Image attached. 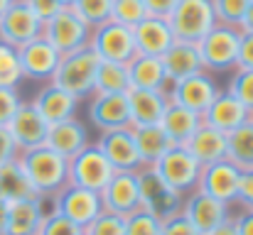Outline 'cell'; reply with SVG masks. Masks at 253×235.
Listing matches in <instances>:
<instances>
[{"mask_svg": "<svg viewBox=\"0 0 253 235\" xmlns=\"http://www.w3.org/2000/svg\"><path fill=\"white\" fill-rule=\"evenodd\" d=\"M98 57L93 54L91 47H84L79 52H72V54H64L52 83L69 91L72 96H77L79 101L93 96V81H96V69H98Z\"/></svg>", "mask_w": 253, "mask_h": 235, "instance_id": "obj_4", "label": "cell"}, {"mask_svg": "<svg viewBox=\"0 0 253 235\" xmlns=\"http://www.w3.org/2000/svg\"><path fill=\"white\" fill-rule=\"evenodd\" d=\"M128 98V110H130V123L133 128L140 125H160L165 110L169 105L168 93L163 91H143V88H130L126 93Z\"/></svg>", "mask_w": 253, "mask_h": 235, "instance_id": "obj_23", "label": "cell"}, {"mask_svg": "<svg viewBox=\"0 0 253 235\" xmlns=\"http://www.w3.org/2000/svg\"><path fill=\"white\" fill-rule=\"evenodd\" d=\"M135 176H138V186H140V203H143L145 211H150L160 221H168L172 216L182 213L184 196L172 191L153 171V167H143L140 171H135Z\"/></svg>", "mask_w": 253, "mask_h": 235, "instance_id": "obj_8", "label": "cell"}, {"mask_svg": "<svg viewBox=\"0 0 253 235\" xmlns=\"http://www.w3.org/2000/svg\"><path fill=\"white\" fill-rule=\"evenodd\" d=\"M22 69L17 59V49L0 42V88H17L22 83Z\"/></svg>", "mask_w": 253, "mask_h": 235, "instance_id": "obj_36", "label": "cell"}, {"mask_svg": "<svg viewBox=\"0 0 253 235\" xmlns=\"http://www.w3.org/2000/svg\"><path fill=\"white\" fill-rule=\"evenodd\" d=\"M160 59H163V64H165L169 83L204 71L202 57H199V47L192 44V42H177V39H174L172 47H169Z\"/></svg>", "mask_w": 253, "mask_h": 235, "instance_id": "obj_27", "label": "cell"}, {"mask_svg": "<svg viewBox=\"0 0 253 235\" xmlns=\"http://www.w3.org/2000/svg\"><path fill=\"white\" fill-rule=\"evenodd\" d=\"M86 145H91L88 128H86L84 120H79L74 115V118H67L62 123L49 125V135H47V145L44 147H49L52 152L72 159L74 155H79Z\"/></svg>", "mask_w": 253, "mask_h": 235, "instance_id": "obj_22", "label": "cell"}, {"mask_svg": "<svg viewBox=\"0 0 253 235\" xmlns=\"http://www.w3.org/2000/svg\"><path fill=\"white\" fill-rule=\"evenodd\" d=\"M88 118L96 130L113 133V130H130V110L126 93H93L88 103Z\"/></svg>", "mask_w": 253, "mask_h": 235, "instance_id": "obj_15", "label": "cell"}, {"mask_svg": "<svg viewBox=\"0 0 253 235\" xmlns=\"http://www.w3.org/2000/svg\"><path fill=\"white\" fill-rule=\"evenodd\" d=\"M219 86L216 81L211 78V74L202 71V74H194V76H187L182 81H174L169 83L168 88V98L169 103L174 105H182L197 115H204L207 108L214 103V98L219 96Z\"/></svg>", "mask_w": 253, "mask_h": 235, "instance_id": "obj_11", "label": "cell"}, {"mask_svg": "<svg viewBox=\"0 0 253 235\" xmlns=\"http://www.w3.org/2000/svg\"><path fill=\"white\" fill-rule=\"evenodd\" d=\"M239 42H241V30L239 27L216 25L202 42H197L204 71L207 74H229V71H234L236 59H239Z\"/></svg>", "mask_w": 253, "mask_h": 235, "instance_id": "obj_3", "label": "cell"}, {"mask_svg": "<svg viewBox=\"0 0 253 235\" xmlns=\"http://www.w3.org/2000/svg\"><path fill=\"white\" fill-rule=\"evenodd\" d=\"M44 199H22L12 201L7 208V223L2 235H37L44 221Z\"/></svg>", "mask_w": 253, "mask_h": 235, "instance_id": "obj_26", "label": "cell"}, {"mask_svg": "<svg viewBox=\"0 0 253 235\" xmlns=\"http://www.w3.org/2000/svg\"><path fill=\"white\" fill-rule=\"evenodd\" d=\"M0 199L12 203L22 199H35V191L27 181V174L20 164V159H12L0 167Z\"/></svg>", "mask_w": 253, "mask_h": 235, "instance_id": "obj_31", "label": "cell"}, {"mask_svg": "<svg viewBox=\"0 0 253 235\" xmlns=\"http://www.w3.org/2000/svg\"><path fill=\"white\" fill-rule=\"evenodd\" d=\"M251 123H253V113H251Z\"/></svg>", "mask_w": 253, "mask_h": 235, "instance_id": "obj_55", "label": "cell"}, {"mask_svg": "<svg viewBox=\"0 0 253 235\" xmlns=\"http://www.w3.org/2000/svg\"><path fill=\"white\" fill-rule=\"evenodd\" d=\"M7 208H10V203L0 199V235H2V231H5V223H7Z\"/></svg>", "mask_w": 253, "mask_h": 235, "instance_id": "obj_52", "label": "cell"}, {"mask_svg": "<svg viewBox=\"0 0 253 235\" xmlns=\"http://www.w3.org/2000/svg\"><path fill=\"white\" fill-rule=\"evenodd\" d=\"M111 5H113V0H74L72 10L93 30L111 20Z\"/></svg>", "mask_w": 253, "mask_h": 235, "instance_id": "obj_34", "label": "cell"}, {"mask_svg": "<svg viewBox=\"0 0 253 235\" xmlns=\"http://www.w3.org/2000/svg\"><path fill=\"white\" fill-rule=\"evenodd\" d=\"M199 125H202V115H197V113H192V110H187L182 105H174V103H169L165 115H163V120H160V128L168 133L169 140L174 145H184L187 137Z\"/></svg>", "mask_w": 253, "mask_h": 235, "instance_id": "obj_30", "label": "cell"}, {"mask_svg": "<svg viewBox=\"0 0 253 235\" xmlns=\"http://www.w3.org/2000/svg\"><path fill=\"white\" fill-rule=\"evenodd\" d=\"M7 130L12 135L17 152L22 155V152H32V150H40V147L47 145L49 123L35 110V105L30 101H22L15 118L7 123Z\"/></svg>", "mask_w": 253, "mask_h": 235, "instance_id": "obj_13", "label": "cell"}, {"mask_svg": "<svg viewBox=\"0 0 253 235\" xmlns=\"http://www.w3.org/2000/svg\"><path fill=\"white\" fill-rule=\"evenodd\" d=\"M236 69H251L253 71V32H241Z\"/></svg>", "mask_w": 253, "mask_h": 235, "instance_id": "obj_44", "label": "cell"}, {"mask_svg": "<svg viewBox=\"0 0 253 235\" xmlns=\"http://www.w3.org/2000/svg\"><path fill=\"white\" fill-rule=\"evenodd\" d=\"M98 196H101L103 211L116 213V216H123V218L143 208L138 176L133 171H116Z\"/></svg>", "mask_w": 253, "mask_h": 235, "instance_id": "obj_16", "label": "cell"}, {"mask_svg": "<svg viewBox=\"0 0 253 235\" xmlns=\"http://www.w3.org/2000/svg\"><path fill=\"white\" fill-rule=\"evenodd\" d=\"M84 235H126V218L103 211L84 228Z\"/></svg>", "mask_w": 253, "mask_h": 235, "instance_id": "obj_40", "label": "cell"}, {"mask_svg": "<svg viewBox=\"0 0 253 235\" xmlns=\"http://www.w3.org/2000/svg\"><path fill=\"white\" fill-rule=\"evenodd\" d=\"M42 20L32 12V7L25 0H15L2 15H0V42L20 49L22 44L42 37Z\"/></svg>", "mask_w": 253, "mask_h": 235, "instance_id": "obj_10", "label": "cell"}, {"mask_svg": "<svg viewBox=\"0 0 253 235\" xmlns=\"http://www.w3.org/2000/svg\"><path fill=\"white\" fill-rule=\"evenodd\" d=\"M249 5H251V0H211L216 22L229 25V27H239V22L246 15Z\"/></svg>", "mask_w": 253, "mask_h": 235, "instance_id": "obj_39", "label": "cell"}, {"mask_svg": "<svg viewBox=\"0 0 253 235\" xmlns=\"http://www.w3.org/2000/svg\"><path fill=\"white\" fill-rule=\"evenodd\" d=\"M17 59H20V69H22L25 78L52 81L59 62H62V54L44 37H37L17 49Z\"/></svg>", "mask_w": 253, "mask_h": 235, "instance_id": "obj_17", "label": "cell"}, {"mask_svg": "<svg viewBox=\"0 0 253 235\" xmlns=\"http://www.w3.org/2000/svg\"><path fill=\"white\" fill-rule=\"evenodd\" d=\"M143 2H145V7H148V15H155V17H169L179 0H143Z\"/></svg>", "mask_w": 253, "mask_h": 235, "instance_id": "obj_48", "label": "cell"}, {"mask_svg": "<svg viewBox=\"0 0 253 235\" xmlns=\"http://www.w3.org/2000/svg\"><path fill=\"white\" fill-rule=\"evenodd\" d=\"M128 74H130V88H143V91H163L168 93L169 78L165 71V64L160 57H143L135 54L128 62Z\"/></svg>", "mask_w": 253, "mask_h": 235, "instance_id": "obj_28", "label": "cell"}, {"mask_svg": "<svg viewBox=\"0 0 253 235\" xmlns=\"http://www.w3.org/2000/svg\"><path fill=\"white\" fill-rule=\"evenodd\" d=\"M42 37L64 57V54H72V52L88 47L91 27L72 7H62L52 20H47L42 25Z\"/></svg>", "mask_w": 253, "mask_h": 235, "instance_id": "obj_5", "label": "cell"}, {"mask_svg": "<svg viewBox=\"0 0 253 235\" xmlns=\"http://www.w3.org/2000/svg\"><path fill=\"white\" fill-rule=\"evenodd\" d=\"M20 105L22 98L17 88H0V128H7V123L15 118Z\"/></svg>", "mask_w": 253, "mask_h": 235, "instance_id": "obj_42", "label": "cell"}, {"mask_svg": "<svg viewBox=\"0 0 253 235\" xmlns=\"http://www.w3.org/2000/svg\"><path fill=\"white\" fill-rule=\"evenodd\" d=\"M52 201V211H57L59 216L69 218L72 223H77L79 228H86L96 216L103 213V203L101 196L96 191L79 189V186H64Z\"/></svg>", "mask_w": 253, "mask_h": 235, "instance_id": "obj_12", "label": "cell"}, {"mask_svg": "<svg viewBox=\"0 0 253 235\" xmlns=\"http://www.w3.org/2000/svg\"><path fill=\"white\" fill-rule=\"evenodd\" d=\"M30 103L35 105V110H37L49 125H54V123L67 120V118H74L82 101H79L77 96H72L69 91L54 86L52 81H47V86H42Z\"/></svg>", "mask_w": 253, "mask_h": 235, "instance_id": "obj_20", "label": "cell"}, {"mask_svg": "<svg viewBox=\"0 0 253 235\" xmlns=\"http://www.w3.org/2000/svg\"><path fill=\"white\" fill-rule=\"evenodd\" d=\"M25 2L32 7V12H35L42 22L52 20V17L62 10V2H59V0H25Z\"/></svg>", "mask_w": 253, "mask_h": 235, "instance_id": "obj_45", "label": "cell"}, {"mask_svg": "<svg viewBox=\"0 0 253 235\" xmlns=\"http://www.w3.org/2000/svg\"><path fill=\"white\" fill-rule=\"evenodd\" d=\"M234 218V228L236 235H253V211H244L241 216H231Z\"/></svg>", "mask_w": 253, "mask_h": 235, "instance_id": "obj_49", "label": "cell"}, {"mask_svg": "<svg viewBox=\"0 0 253 235\" xmlns=\"http://www.w3.org/2000/svg\"><path fill=\"white\" fill-rule=\"evenodd\" d=\"M239 30L241 32H253V0H251V5H249V10H246V15L239 22Z\"/></svg>", "mask_w": 253, "mask_h": 235, "instance_id": "obj_50", "label": "cell"}, {"mask_svg": "<svg viewBox=\"0 0 253 235\" xmlns=\"http://www.w3.org/2000/svg\"><path fill=\"white\" fill-rule=\"evenodd\" d=\"M168 22L177 42H192V44L202 42L219 25L211 0H179Z\"/></svg>", "mask_w": 253, "mask_h": 235, "instance_id": "obj_2", "label": "cell"}, {"mask_svg": "<svg viewBox=\"0 0 253 235\" xmlns=\"http://www.w3.org/2000/svg\"><path fill=\"white\" fill-rule=\"evenodd\" d=\"M182 216L199 231L202 235L211 233L214 228H219L221 223H226L229 216V206L202 194V191H192L189 196H184V206H182Z\"/></svg>", "mask_w": 253, "mask_h": 235, "instance_id": "obj_19", "label": "cell"}, {"mask_svg": "<svg viewBox=\"0 0 253 235\" xmlns=\"http://www.w3.org/2000/svg\"><path fill=\"white\" fill-rule=\"evenodd\" d=\"M113 174H116L113 167L108 164L103 152L96 147V142L86 145L79 155H74L69 159V184L72 186L101 194Z\"/></svg>", "mask_w": 253, "mask_h": 235, "instance_id": "obj_9", "label": "cell"}, {"mask_svg": "<svg viewBox=\"0 0 253 235\" xmlns=\"http://www.w3.org/2000/svg\"><path fill=\"white\" fill-rule=\"evenodd\" d=\"M126 235H163V221L150 211L140 208L126 216Z\"/></svg>", "mask_w": 253, "mask_h": 235, "instance_id": "obj_38", "label": "cell"}, {"mask_svg": "<svg viewBox=\"0 0 253 235\" xmlns=\"http://www.w3.org/2000/svg\"><path fill=\"white\" fill-rule=\"evenodd\" d=\"M17 159L27 174V181L35 196L47 201V199H54L64 186H69V159L52 152L49 147L22 152Z\"/></svg>", "mask_w": 253, "mask_h": 235, "instance_id": "obj_1", "label": "cell"}, {"mask_svg": "<svg viewBox=\"0 0 253 235\" xmlns=\"http://www.w3.org/2000/svg\"><path fill=\"white\" fill-rule=\"evenodd\" d=\"M59 2H62V7H72V2H74V0H59Z\"/></svg>", "mask_w": 253, "mask_h": 235, "instance_id": "obj_54", "label": "cell"}, {"mask_svg": "<svg viewBox=\"0 0 253 235\" xmlns=\"http://www.w3.org/2000/svg\"><path fill=\"white\" fill-rule=\"evenodd\" d=\"M179 147H184L202 167H207V164H214V162L226 159V135L202 120V125Z\"/></svg>", "mask_w": 253, "mask_h": 235, "instance_id": "obj_24", "label": "cell"}, {"mask_svg": "<svg viewBox=\"0 0 253 235\" xmlns=\"http://www.w3.org/2000/svg\"><path fill=\"white\" fill-rule=\"evenodd\" d=\"M207 235H236V228H234V218H229L226 223H221L219 228H214L211 233Z\"/></svg>", "mask_w": 253, "mask_h": 235, "instance_id": "obj_51", "label": "cell"}, {"mask_svg": "<svg viewBox=\"0 0 253 235\" xmlns=\"http://www.w3.org/2000/svg\"><path fill=\"white\" fill-rule=\"evenodd\" d=\"M241 174L244 171L236 164H231L229 159L207 164V167H202V176H199L197 191H202V194L231 206V203H236V196H239Z\"/></svg>", "mask_w": 253, "mask_h": 235, "instance_id": "obj_14", "label": "cell"}, {"mask_svg": "<svg viewBox=\"0 0 253 235\" xmlns=\"http://www.w3.org/2000/svg\"><path fill=\"white\" fill-rule=\"evenodd\" d=\"M226 159L231 164H236L241 171L253 169V123L251 120L226 135Z\"/></svg>", "mask_w": 253, "mask_h": 235, "instance_id": "obj_32", "label": "cell"}, {"mask_svg": "<svg viewBox=\"0 0 253 235\" xmlns=\"http://www.w3.org/2000/svg\"><path fill=\"white\" fill-rule=\"evenodd\" d=\"M88 47L93 49V54L101 62H121L128 64L138 52H135V42H133V30L121 25V22H103L98 27L91 30L88 37Z\"/></svg>", "mask_w": 253, "mask_h": 235, "instance_id": "obj_7", "label": "cell"}, {"mask_svg": "<svg viewBox=\"0 0 253 235\" xmlns=\"http://www.w3.org/2000/svg\"><path fill=\"white\" fill-rule=\"evenodd\" d=\"M236 203H241L244 208L253 211V169L241 174V184H239V196Z\"/></svg>", "mask_w": 253, "mask_h": 235, "instance_id": "obj_46", "label": "cell"}, {"mask_svg": "<svg viewBox=\"0 0 253 235\" xmlns=\"http://www.w3.org/2000/svg\"><path fill=\"white\" fill-rule=\"evenodd\" d=\"M17 157H20V152H17V147L12 142L10 130L7 128H0V167L7 164V162H12V159H17Z\"/></svg>", "mask_w": 253, "mask_h": 235, "instance_id": "obj_47", "label": "cell"}, {"mask_svg": "<svg viewBox=\"0 0 253 235\" xmlns=\"http://www.w3.org/2000/svg\"><path fill=\"white\" fill-rule=\"evenodd\" d=\"M37 235H84V228H79L69 218L59 216L57 211H49V213H44V221H42Z\"/></svg>", "mask_w": 253, "mask_h": 235, "instance_id": "obj_41", "label": "cell"}, {"mask_svg": "<svg viewBox=\"0 0 253 235\" xmlns=\"http://www.w3.org/2000/svg\"><path fill=\"white\" fill-rule=\"evenodd\" d=\"M226 93H231L244 108L253 113V71L251 69H234L226 83Z\"/></svg>", "mask_w": 253, "mask_h": 235, "instance_id": "obj_37", "label": "cell"}, {"mask_svg": "<svg viewBox=\"0 0 253 235\" xmlns=\"http://www.w3.org/2000/svg\"><path fill=\"white\" fill-rule=\"evenodd\" d=\"M133 42H135V52L143 57H163L172 47L174 34L169 30L168 17H155L148 15L143 22H138L133 27Z\"/></svg>", "mask_w": 253, "mask_h": 235, "instance_id": "obj_21", "label": "cell"}, {"mask_svg": "<svg viewBox=\"0 0 253 235\" xmlns=\"http://www.w3.org/2000/svg\"><path fill=\"white\" fill-rule=\"evenodd\" d=\"M130 91V74L128 64L121 62H98L93 93H128Z\"/></svg>", "mask_w": 253, "mask_h": 235, "instance_id": "obj_33", "label": "cell"}, {"mask_svg": "<svg viewBox=\"0 0 253 235\" xmlns=\"http://www.w3.org/2000/svg\"><path fill=\"white\" fill-rule=\"evenodd\" d=\"M130 133H133L138 155L143 159V167H153L163 155L177 147L160 125H140V128H130Z\"/></svg>", "mask_w": 253, "mask_h": 235, "instance_id": "obj_29", "label": "cell"}, {"mask_svg": "<svg viewBox=\"0 0 253 235\" xmlns=\"http://www.w3.org/2000/svg\"><path fill=\"white\" fill-rule=\"evenodd\" d=\"M153 171L168 184L172 191L189 196L192 191H197L199 186V176H202V164L189 155L184 147H172L168 155H163L155 164Z\"/></svg>", "mask_w": 253, "mask_h": 235, "instance_id": "obj_6", "label": "cell"}, {"mask_svg": "<svg viewBox=\"0 0 253 235\" xmlns=\"http://www.w3.org/2000/svg\"><path fill=\"white\" fill-rule=\"evenodd\" d=\"M96 147L103 152L113 171H140L143 159L138 155L135 140L130 130H113V133H101Z\"/></svg>", "mask_w": 253, "mask_h": 235, "instance_id": "obj_18", "label": "cell"}, {"mask_svg": "<svg viewBox=\"0 0 253 235\" xmlns=\"http://www.w3.org/2000/svg\"><path fill=\"white\" fill-rule=\"evenodd\" d=\"M145 17H148V7L143 0H113V5H111V20L121 22L130 30L138 22H143Z\"/></svg>", "mask_w": 253, "mask_h": 235, "instance_id": "obj_35", "label": "cell"}, {"mask_svg": "<svg viewBox=\"0 0 253 235\" xmlns=\"http://www.w3.org/2000/svg\"><path fill=\"white\" fill-rule=\"evenodd\" d=\"M202 120H204L207 125L221 130L224 135H229V133H234L236 128H241L244 123L251 120V110L244 108L231 93L221 91V93L214 98V103L207 108V113L202 115Z\"/></svg>", "mask_w": 253, "mask_h": 235, "instance_id": "obj_25", "label": "cell"}, {"mask_svg": "<svg viewBox=\"0 0 253 235\" xmlns=\"http://www.w3.org/2000/svg\"><path fill=\"white\" fill-rule=\"evenodd\" d=\"M12 2H15V0H0V15H2V12H5V10H7Z\"/></svg>", "mask_w": 253, "mask_h": 235, "instance_id": "obj_53", "label": "cell"}, {"mask_svg": "<svg viewBox=\"0 0 253 235\" xmlns=\"http://www.w3.org/2000/svg\"><path fill=\"white\" fill-rule=\"evenodd\" d=\"M163 235H202L182 213L172 216L168 221H163Z\"/></svg>", "mask_w": 253, "mask_h": 235, "instance_id": "obj_43", "label": "cell"}]
</instances>
